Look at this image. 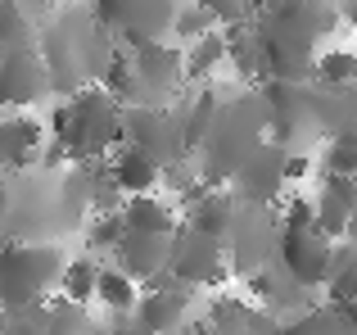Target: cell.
I'll return each instance as SVG.
<instances>
[{
	"label": "cell",
	"instance_id": "1",
	"mask_svg": "<svg viewBox=\"0 0 357 335\" xmlns=\"http://www.w3.org/2000/svg\"><path fill=\"white\" fill-rule=\"evenodd\" d=\"M45 136L68 154L73 168L100 163L122 145V109L100 91V82L96 87H82L54 105Z\"/></svg>",
	"mask_w": 357,
	"mask_h": 335
},
{
	"label": "cell",
	"instance_id": "2",
	"mask_svg": "<svg viewBox=\"0 0 357 335\" xmlns=\"http://www.w3.org/2000/svg\"><path fill=\"white\" fill-rule=\"evenodd\" d=\"M267 141V109H262V96H236L222 100L218 118H213V132L204 136V145L195 150V163H199V181L204 186H227L231 172L244 163V154H253Z\"/></svg>",
	"mask_w": 357,
	"mask_h": 335
},
{
	"label": "cell",
	"instance_id": "3",
	"mask_svg": "<svg viewBox=\"0 0 357 335\" xmlns=\"http://www.w3.org/2000/svg\"><path fill=\"white\" fill-rule=\"evenodd\" d=\"M63 263L54 240H0V313L36 308L59 285Z\"/></svg>",
	"mask_w": 357,
	"mask_h": 335
},
{
	"label": "cell",
	"instance_id": "4",
	"mask_svg": "<svg viewBox=\"0 0 357 335\" xmlns=\"http://www.w3.org/2000/svg\"><path fill=\"white\" fill-rule=\"evenodd\" d=\"M258 96L267 109V141L285 154H312L321 141L312 118V82H262Z\"/></svg>",
	"mask_w": 357,
	"mask_h": 335
},
{
	"label": "cell",
	"instance_id": "5",
	"mask_svg": "<svg viewBox=\"0 0 357 335\" xmlns=\"http://www.w3.org/2000/svg\"><path fill=\"white\" fill-rule=\"evenodd\" d=\"M181 0H91V14L105 32H114L122 45H145V41H167L172 18Z\"/></svg>",
	"mask_w": 357,
	"mask_h": 335
},
{
	"label": "cell",
	"instance_id": "6",
	"mask_svg": "<svg viewBox=\"0 0 357 335\" xmlns=\"http://www.w3.org/2000/svg\"><path fill=\"white\" fill-rule=\"evenodd\" d=\"M167 276H172L176 285H222L231 276L227 267V249H222V240L213 236H199V231H190L181 222V227L167 236Z\"/></svg>",
	"mask_w": 357,
	"mask_h": 335
},
{
	"label": "cell",
	"instance_id": "7",
	"mask_svg": "<svg viewBox=\"0 0 357 335\" xmlns=\"http://www.w3.org/2000/svg\"><path fill=\"white\" fill-rule=\"evenodd\" d=\"M276 236H280L276 213L258 209V204H240L236 222H231L227 240H222L231 276H249V272H258V267H267L271 258H276Z\"/></svg>",
	"mask_w": 357,
	"mask_h": 335
},
{
	"label": "cell",
	"instance_id": "8",
	"mask_svg": "<svg viewBox=\"0 0 357 335\" xmlns=\"http://www.w3.org/2000/svg\"><path fill=\"white\" fill-rule=\"evenodd\" d=\"M149 290L136 299V308L127 313V331L131 335H176L190 318V285H176L167 272L149 276Z\"/></svg>",
	"mask_w": 357,
	"mask_h": 335
},
{
	"label": "cell",
	"instance_id": "9",
	"mask_svg": "<svg viewBox=\"0 0 357 335\" xmlns=\"http://www.w3.org/2000/svg\"><path fill=\"white\" fill-rule=\"evenodd\" d=\"M122 145H136L140 154H149L158 168L181 159L185 141H181V123L167 105H140V109H122Z\"/></svg>",
	"mask_w": 357,
	"mask_h": 335
},
{
	"label": "cell",
	"instance_id": "10",
	"mask_svg": "<svg viewBox=\"0 0 357 335\" xmlns=\"http://www.w3.org/2000/svg\"><path fill=\"white\" fill-rule=\"evenodd\" d=\"M331 254H335V240H326L317 227H303V231H280L271 263L303 290H321L326 276H331Z\"/></svg>",
	"mask_w": 357,
	"mask_h": 335
},
{
	"label": "cell",
	"instance_id": "11",
	"mask_svg": "<svg viewBox=\"0 0 357 335\" xmlns=\"http://www.w3.org/2000/svg\"><path fill=\"white\" fill-rule=\"evenodd\" d=\"M285 159L289 154L280 150V145L262 141L253 154H244V163L231 172V195H236L240 204H258V209H271V204L285 195Z\"/></svg>",
	"mask_w": 357,
	"mask_h": 335
},
{
	"label": "cell",
	"instance_id": "12",
	"mask_svg": "<svg viewBox=\"0 0 357 335\" xmlns=\"http://www.w3.org/2000/svg\"><path fill=\"white\" fill-rule=\"evenodd\" d=\"M45 96H50V73H45V59L36 45L0 54V105L9 114H23Z\"/></svg>",
	"mask_w": 357,
	"mask_h": 335
},
{
	"label": "cell",
	"instance_id": "13",
	"mask_svg": "<svg viewBox=\"0 0 357 335\" xmlns=\"http://www.w3.org/2000/svg\"><path fill=\"white\" fill-rule=\"evenodd\" d=\"M131 68H136V77L145 82V91L158 100V105H167V96H172L176 87H181V50H176L172 41H145V45H131Z\"/></svg>",
	"mask_w": 357,
	"mask_h": 335
},
{
	"label": "cell",
	"instance_id": "14",
	"mask_svg": "<svg viewBox=\"0 0 357 335\" xmlns=\"http://www.w3.org/2000/svg\"><path fill=\"white\" fill-rule=\"evenodd\" d=\"M185 209V227L190 231H199V236H213V240H227V231H231V222H236V209H240V200L227 191V186H208V191H199L190 204H181Z\"/></svg>",
	"mask_w": 357,
	"mask_h": 335
},
{
	"label": "cell",
	"instance_id": "15",
	"mask_svg": "<svg viewBox=\"0 0 357 335\" xmlns=\"http://www.w3.org/2000/svg\"><path fill=\"white\" fill-rule=\"evenodd\" d=\"M312 118H317L321 141L340 132H357V82H349V87L312 82Z\"/></svg>",
	"mask_w": 357,
	"mask_h": 335
},
{
	"label": "cell",
	"instance_id": "16",
	"mask_svg": "<svg viewBox=\"0 0 357 335\" xmlns=\"http://www.w3.org/2000/svg\"><path fill=\"white\" fill-rule=\"evenodd\" d=\"M109 254L118 258V272H127L131 281H149L167 267V236H140V231H127Z\"/></svg>",
	"mask_w": 357,
	"mask_h": 335
},
{
	"label": "cell",
	"instance_id": "17",
	"mask_svg": "<svg viewBox=\"0 0 357 335\" xmlns=\"http://www.w3.org/2000/svg\"><path fill=\"white\" fill-rule=\"evenodd\" d=\"M118 218H122L127 231H140V236H172V231L181 227L176 209L167 200H154V195H127Z\"/></svg>",
	"mask_w": 357,
	"mask_h": 335
},
{
	"label": "cell",
	"instance_id": "18",
	"mask_svg": "<svg viewBox=\"0 0 357 335\" xmlns=\"http://www.w3.org/2000/svg\"><path fill=\"white\" fill-rule=\"evenodd\" d=\"M105 168L122 195H154V186H158V163L149 154H140L136 145H118L105 159Z\"/></svg>",
	"mask_w": 357,
	"mask_h": 335
},
{
	"label": "cell",
	"instance_id": "19",
	"mask_svg": "<svg viewBox=\"0 0 357 335\" xmlns=\"http://www.w3.org/2000/svg\"><path fill=\"white\" fill-rule=\"evenodd\" d=\"M45 127L36 123L32 114H9V168L5 172H27V168H36L45 150Z\"/></svg>",
	"mask_w": 357,
	"mask_h": 335
},
{
	"label": "cell",
	"instance_id": "20",
	"mask_svg": "<svg viewBox=\"0 0 357 335\" xmlns=\"http://www.w3.org/2000/svg\"><path fill=\"white\" fill-rule=\"evenodd\" d=\"M227 64V41H222V32L213 27V32H204L199 41H190L181 50V77L185 82H213V73Z\"/></svg>",
	"mask_w": 357,
	"mask_h": 335
},
{
	"label": "cell",
	"instance_id": "21",
	"mask_svg": "<svg viewBox=\"0 0 357 335\" xmlns=\"http://www.w3.org/2000/svg\"><path fill=\"white\" fill-rule=\"evenodd\" d=\"M218 109H222V96L213 87H204L199 96L190 100V105L176 114V123H181V141H185V154H195L204 145V136L213 132V118H218Z\"/></svg>",
	"mask_w": 357,
	"mask_h": 335
},
{
	"label": "cell",
	"instance_id": "22",
	"mask_svg": "<svg viewBox=\"0 0 357 335\" xmlns=\"http://www.w3.org/2000/svg\"><path fill=\"white\" fill-rule=\"evenodd\" d=\"M96 299L105 304V313H114V318H127V313L136 308L140 290H136V281H131L127 272H118V267H105V263H100V272H96Z\"/></svg>",
	"mask_w": 357,
	"mask_h": 335
},
{
	"label": "cell",
	"instance_id": "23",
	"mask_svg": "<svg viewBox=\"0 0 357 335\" xmlns=\"http://www.w3.org/2000/svg\"><path fill=\"white\" fill-rule=\"evenodd\" d=\"M331 304H357V245H335L331 254V276H326Z\"/></svg>",
	"mask_w": 357,
	"mask_h": 335
},
{
	"label": "cell",
	"instance_id": "24",
	"mask_svg": "<svg viewBox=\"0 0 357 335\" xmlns=\"http://www.w3.org/2000/svg\"><path fill=\"white\" fill-rule=\"evenodd\" d=\"M96 272H100V263H96L91 254L68 258V263H63V272H59V290H63V299H68V304H82V308H86V304L96 299Z\"/></svg>",
	"mask_w": 357,
	"mask_h": 335
},
{
	"label": "cell",
	"instance_id": "25",
	"mask_svg": "<svg viewBox=\"0 0 357 335\" xmlns=\"http://www.w3.org/2000/svg\"><path fill=\"white\" fill-rule=\"evenodd\" d=\"M27 45H36V23L14 5V0H0V54L27 50Z\"/></svg>",
	"mask_w": 357,
	"mask_h": 335
},
{
	"label": "cell",
	"instance_id": "26",
	"mask_svg": "<svg viewBox=\"0 0 357 335\" xmlns=\"http://www.w3.org/2000/svg\"><path fill=\"white\" fill-rule=\"evenodd\" d=\"M276 335H353V331L344 327V318L326 304V308H303L294 322H285Z\"/></svg>",
	"mask_w": 357,
	"mask_h": 335
},
{
	"label": "cell",
	"instance_id": "27",
	"mask_svg": "<svg viewBox=\"0 0 357 335\" xmlns=\"http://www.w3.org/2000/svg\"><path fill=\"white\" fill-rule=\"evenodd\" d=\"M312 82H326V87L357 82V50H321L312 59Z\"/></svg>",
	"mask_w": 357,
	"mask_h": 335
},
{
	"label": "cell",
	"instance_id": "28",
	"mask_svg": "<svg viewBox=\"0 0 357 335\" xmlns=\"http://www.w3.org/2000/svg\"><path fill=\"white\" fill-rule=\"evenodd\" d=\"M321 177H357V132L326 136L321 154Z\"/></svg>",
	"mask_w": 357,
	"mask_h": 335
},
{
	"label": "cell",
	"instance_id": "29",
	"mask_svg": "<svg viewBox=\"0 0 357 335\" xmlns=\"http://www.w3.org/2000/svg\"><path fill=\"white\" fill-rule=\"evenodd\" d=\"M218 27V18L208 14V9H199L195 0H185V5H176V18H172V32H176V41H199L204 32H213Z\"/></svg>",
	"mask_w": 357,
	"mask_h": 335
},
{
	"label": "cell",
	"instance_id": "30",
	"mask_svg": "<svg viewBox=\"0 0 357 335\" xmlns=\"http://www.w3.org/2000/svg\"><path fill=\"white\" fill-rule=\"evenodd\" d=\"M127 236L118 213H91V227H86V245L91 249H114L118 240Z\"/></svg>",
	"mask_w": 357,
	"mask_h": 335
},
{
	"label": "cell",
	"instance_id": "31",
	"mask_svg": "<svg viewBox=\"0 0 357 335\" xmlns=\"http://www.w3.org/2000/svg\"><path fill=\"white\" fill-rule=\"evenodd\" d=\"M18 9H23L27 18H32V23H41V18H50L54 9H59V0H14Z\"/></svg>",
	"mask_w": 357,
	"mask_h": 335
},
{
	"label": "cell",
	"instance_id": "32",
	"mask_svg": "<svg viewBox=\"0 0 357 335\" xmlns=\"http://www.w3.org/2000/svg\"><path fill=\"white\" fill-rule=\"evenodd\" d=\"M9 168V114H0V172Z\"/></svg>",
	"mask_w": 357,
	"mask_h": 335
},
{
	"label": "cell",
	"instance_id": "33",
	"mask_svg": "<svg viewBox=\"0 0 357 335\" xmlns=\"http://www.w3.org/2000/svg\"><path fill=\"white\" fill-rule=\"evenodd\" d=\"M331 308L340 313V318H344V327H349V331L357 335V304H331Z\"/></svg>",
	"mask_w": 357,
	"mask_h": 335
},
{
	"label": "cell",
	"instance_id": "34",
	"mask_svg": "<svg viewBox=\"0 0 357 335\" xmlns=\"http://www.w3.org/2000/svg\"><path fill=\"white\" fill-rule=\"evenodd\" d=\"M5 209H9V177L0 172V222H5Z\"/></svg>",
	"mask_w": 357,
	"mask_h": 335
},
{
	"label": "cell",
	"instance_id": "35",
	"mask_svg": "<svg viewBox=\"0 0 357 335\" xmlns=\"http://www.w3.org/2000/svg\"><path fill=\"white\" fill-rule=\"evenodd\" d=\"M344 240H353V245H357V209L349 213V227H344Z\"/></svg>",
	"mask_w": 357,
	"mask_h": 335
},
{
	"label": "cell",
	"instance_id": "36",
	"mask_svg": "<svg viewBox=\"0 0 357 335\" xmlns=\"http://www.w3.org/2000/svg\"><path fill=\"white\" fill-rule=\"evenodd\" d=\"M199 335H213V331H199Z\"/></svg>",
	"mask_w": 357,
	"mask_h": 335
}]
</instances>
